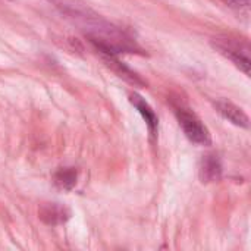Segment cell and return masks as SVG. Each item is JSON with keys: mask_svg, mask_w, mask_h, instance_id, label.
Instances as JSON below:
<instances>
[{"mask_svg": "<svg viewBox=\"0 0 251 251\" xmlns=\"http://www.w3.org/2000/svg\"><path fill=\"white\" fill-rule=\"evenodd\" d=\"M222 175V163L216 153H209L203 156L200 163V178L203 182L218 181Z\"/></svg>", "mask_w": 251, "mask_h": 251, "instance_id": "52a82bcc", "label": "cell"}, {"mask_svg": "<svg viewBox=\"0 0 251 251\" xmlns=\"http://www.w3.org/2000/svg\"><path fill=\"white\" fill-rule=\"evenodd\" d=\"M224 1L228 3L232 7H237V9L249 7V4H250V0H224Z\"/></svg>", "mask_w": 251, "mask_h": 251, "instance_id": "30bf717a", "label": "cell"}, {"mask_svg": "<svg viewBox=\"0 0 251 251\" xmlns=\"http://www.w3.org/2000/svg\"><path fill=\"white\" fill-rule=\"evenodd\" d=\"M213 46L246 75H250V44L247 40H240L234 37H218L215 38Z\"/></svg>", "mask_w": 251, "mask_h": 251, "instance_id": "3957f363", "label": "cell"}, {"mask_svg": "<svg viewBox=\"0 0 251 251\" xmlns=\"http://www.w3.org/2000/svg\"><path fill=\"white\" fill-rule=\"evenodd\" d=\"M215 109L218 110V113L221 116H224L226 121L232 122L234 125L241 126V128H249V125H250L249 116L246 115V112L241 107H238L232 101L221 99V100L215 101Z\"/></svg>", "mask_w": 251, "mask_h": 251, "instance_id": "277c9868", "label": "cell"}, {"mask_svg": "<svg viewBox=\"0 0 251 251\" xmlns=\"http://www.w3.org/2000/svg\"><path fill=\"white\" fill-rule=\"evenodd\" d=\"M54 184L60 190H72L76 185L78 181V171L75 168H60L54 175H53Z\"/></svg>", "mask_w": 251, "mask_h": 251, "instance_id": "ba28073f", "label": "cell"}, {"mask_svg": "<svg viewBox=\"0 0 251 251\" xmlns=\"http://www.w3.org/2000/svg\"><path fill=\"white\" fill-rule=\"evenodd\" d=\"M175 116L179 122V126L182 128L185 137L199 146H210L212 137L206 125L201 122V119L187 106L184 104H175L174 106Z\"/></svg>", "mask_w": 251, "mask_h": 251, "instance_id": "7a4b0ae2", "label": "cell"}, {"mask_svg": "<svg viewBox=\"0 0 251 251\" xmlns=\"http://www.w3.org/2000/svg\"><path fill=\"white\" fill-rule=\"evenodd\" d=\"M56 7L85 34L101 53H138L137 41L122 28L106 21L79 0H53Z\"/></svg>", "mask_w": 251, "mask_h": 251, "instance_id": "6da1fadb", "label": "cell"}, {"mask_svg": "<svg viewBox=\"0 0 251 251\" xmlns=\"http://www.w3.org/2000/svg\"><path fill=\"white\" fill-rule=\"evenodd\" d=\"M40 218L44 224H47L50 226H57V225H63L69 221L71 212L63 204L49 203L40 209Z\"/></svg>", "mask_w": 251, "mask_h": 251, "instance_id": "5b68a950", "label": "cell"}, {"mask_svg": "<svg viewBox=\"0 0 251 251\" xmlns=\"http://www.w3.org/2000/svg\"><path fill=\"white\" fill-rule=\"evenodd\" d=\"M103 54H104V60H106V62H109V63H112V65H116L118 68H121V62L115 59V54H112V53H103ZM121 76H125V78L128 76V78H129V79H131L134 84H138V82H141V81H140V79L135 76V74H132L129 69H126V68H124V66H122V71H121Z\"/></svg>", "mask_w": 251, "mask_h": 251, "instance_id": "9c48e42d", "label": "cell"}, {"mask_svg": "<svg viewBox=\"0 0 251 251\" xmlns=\"http://www.w3.org/2000/svg\"><path fill=\"white\" fill-rule=\"evenodd\" d=\"M129 101L132 103V106L138 110V113L146 121L150 134L151 135H156L157 128H159V118L154 113V110L151 109V106L141 96H138V94H129Z\"/></svg>", "mask_w": 251, "mask_h": 251, "instance_id": "8992f818", "label": "cell"}]
</instances>
